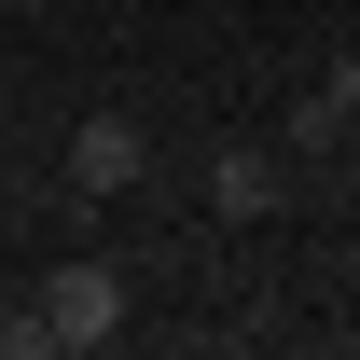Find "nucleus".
<instances>
[{"label": "nucleus", "instance_id": "nucleus-1", "mask_svg": "<svg viewBox=\"0 0 360 360\" xmlns=\"http://www.w3.org/2000/svg\"><path fill=\"white\" fill-rule=\"evenodd\" d=\"M42 319H56V347H111V333H125V264H56Z\"/></svg>", "mask_w": 360, "mask_h": 360}, {"label": "nucleus", "instance_id": "nucleus-2", "mask_svg": "<svg viewBox=\"0 0 360 360\" xmlns=\"http://www.w3.org/2000/svg\"><path fill=\"white\" fill-rule=\"evenodd\" d=\"M139 167H153V139H139L125 111H84V125H70V194H125Z\"/></svg>", "mask_w": 360, "mask_h": 360}, {"label": "nucleus", "instance_id": "nucleus-3", "mask_svg": "<svg viewBox=\"0 0 360 360\" xmlns=\"http://www.w3.org/2000/svg\"><path fill=\"white\" fill-rule=\"evenodd\" d=\"M208 208H222V222H264L277 208V153L264 139H222V153H208Z\"/></svg>", "mask_w": 360, "mask_h": 360}, {"label": "nucleus", "instance_id": "nucleus-4", "mask_svg": "<svg viewBox=\"0 0 360 360\" xmlns=\"http://www.w3.org/2000/svg\"><path fill=\"white\" fill-rule=\"evenodd\" d=\"M291 153H347V97H333V84L291 97Z\"/></svg>", "mask_w": 360, "mask_h": 360}, {"label": "nucleus", "instance_id": "nucleus-5", "mask_svg": "<svg viewBox=\"0 0 360 360\" xmlns=\"http://www.w3.org/2000/svg\"><path fill=\"white\" fill-rule=\"evenodd\" d=\"M347 167H360V125H347Z\"/></svg>", "mask_w": 360, "mask_h": 360}]
</instances>
